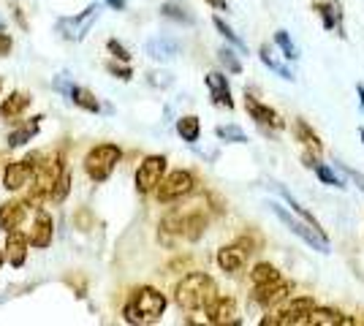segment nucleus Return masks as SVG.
<instances>
[{
    "mask_svg": "<svg viewBox=\"0 0 364 326\" xmlns=\"http://www.w3.org/2000/svg\"><path fill=\"white\" fill-rule=\"evenodd\" d=\"M166 313V296L152 286H141L128 296V302L122 305V318L128 324H155L161 315Z\"/></svg>",
    "mask_w": 364,
    "mask_h": 326,
    "instance_id": "obj_1",
    "label": "nucleus"
},
{
    "mask_svg": "<svg viewBox=\"0 0 364 326\" xmlns=\"http://www.w3.org/2000/svg\"><path fill=\"white\" fill-rule=\"evenodd\" d=\"M218 296V286L207 272H191L180 280L174 299L182 310H201Z\"/></svg>",
    "mask_w": 364,
    "mask_h": 326,
    "instance_id": "obj_2",
    "label": "nucleus"
},
{
    "mask_svg": "<svg viewBox=\"0 0 364 326\" xmlns=\"http://www.w3.org/2000/svg\"><path fill=\"white\" fill-rule=\"evenodd\" d=\"M63 171H65V166H63V156H55V158H49V161H44V163H38V169H36V174H33L31 190H28V199H25V202L38 204V202H44V199H49Z\"/></svg>",
    "mask_w": 364,
    "mask_h": 326,
    "instance_id": "obj_3",
    "label": "nucleus"
},
{
    "mask_svg": "<svg viewBox=\"0 0 364 326\" xmlns=\"http://www.w3.org/2000/svg\"><path fill=\"white\" fill-rule=\"evenodd\" d=\"M120 158L122 153L117 144H98L85 158V171H87V177H90L92 183H107L109 177H112V171L117 169Z\"/></svg>",
    "mask_w": 364,
    "mask_h": 326,
    "instance_id": "obj_4",
    "label": "nucleus"
},
{
    "mask_svg": "<svg viewBox=\"0 0 364 326\" xmlns=\"http://www.w3.org/2000/svg\"><path fill=\"white\" fill-rule=\"evenodd\" d=\"M269 210H272L274 215H277V220L283 223V226H289V232H294L299 239H304L307 245L313 250H318V253H332V245H329V239H326V234H321L318 229H313L307 220H296V217L291 215V212H286L280 204L269 202L267 204Z\"/></svg>",
    "mask_w": 364,
    "mask_h": 326,
    "instance_id": "obj_5",
    "label": "nucleus"
},
{
    "mask_svg": "<svg viewBox=\"0 0 364 326\" xmlns=\"http://www.w3.org/2000/svg\"><path fill=\"white\" fill-rule=\"evenodd\" d=\"M204 229H207V215H201V212H185V215L171 212L161 220V234H180L191 242H196L204 234Z\"/></svg>",
    "mask_w": 364,
    "mask_h": 326,
    "instance_id": "obj_6",
    "label": "nucleus"
},
{
    "mask_svg": "<svg viewBox=\"0 0 364 326\" xmlns=\"http://www.w3.org/2000/svg\"><path fill=\"white\" fill-rule=\"evenodd\" d=\"M193 188H196V177L191 171L177 169L161 180V185L155 188V196H158L161 204H168L182 199V196H188V193H193Z\"/></svg>",
    "mask_w": 364,
    "mask_h": 326,
    "instance_id": "obj_7",
    "label": "nucleus"
},
{
    "mask_svg": "<svg viewBox=\"0 0 364 326\" xmlns=\"http://www.w3.org/2000/svg\"><path fill=\"white\" fill-rule=\"evenodd\" d=\"M101 16V6H87L82 14L76 16H63V19H58V33H60L65 41H82L87 33H90L92 22Z\"/></svg>",
    "mask_w": 364,
    "mask_h": 326,
    "instance_id": "obj_8",
    "label": "nucleus"
},
{
    "mask_svg": "<svg viewBox=\"0 0 364 326\" xmlns=\"http://www.w3.org/2000/svg\"><path fill=\"white\" fill-rule=\"evenodd\" d=\"M250 253H253V242L247 237H242V239H237L231 245H223V248L218 250V266L223 272H228V275H234V272H240L247 264Z\"/></svg>",
    "mask_w": 364,
    "mask_h": 326,
    "instance_id": "obj_9",
    "label": "nucleus"
},
{
    "mask_svg": "<svg viewBox=\"0 0 364 326\" xmlns=\"http://www.w3.org/2000/svg\"><path fill=\"white\" fill-rule=\"evenodd\" d=\"M166 174V158L164 156H147L136 169V190L139 193H152L161 185Z\"/></svg>",
    "mask_w": 364,
    "mask_h": 326,
    "instance_id": "obj_10",
    "label": "nucleus"
},
{
    "mask_svg": "<svg viewBox=\"0 0 364 326\" xmlns=\"http://www.w3.org/2000/svg\"><path fill=\"white\" fill-rule=\"evenodd\" d=\"M38 156H28L22 158V161H16V163H9L6 171H3V188L6 190H19V188H25L28 183L33 180V174L38 169Z\"/></svg>",
    "mask_w": 364,
    "mask_h": 326,
    "instance_id": "obj_11",
    "label": "nucleus"
},
{
    "mask_svg": "<svg viewBox=\"0 0 364 326\" xmlns=\"http://www.w3.org/2000/svg\"><path fill=\"white\" fill-rule=\"evenodd\" d=\"M253 302L261 308H272L280 305L291 296V283H283V278L274 280V283H264V286H253Z\"/></svg>",
    "mask_w": 364,
    "mask_h": 326,
    "instance_id": "obj_12",
    "label": "nucleus"
},
{
    "mask_svg": "<svg viewBox=\"0 0 364 326\" xmlns=\"http://www.w3.org/2000/svg\"><path fill=\"white\" fill-rule=\"evenodd\" d=\"M210 324H240L237 318V299L234 296H215L213 302L204 308Z\"/></svg>",
    "mask_w": 364,
    "mask_h": 326,
    "instance_id": "obj_13",
    "label": "nucleus"
},
{
    "mask_svg": "<svg viewBox=\"0 0 364 326\" xmlns=\"http://www.w3.org/2000/svg\"><path fill=\"white\" fill-rule=\"evenodd\" d=\"M245 109H247V114H250L258 125H264V128H274V131H283V128H286L283 117H280L272 107H267V104L256 101L253 95H247V98H245Z\"/></svg>",
    "mask_w": 364,
    "mask_h": 326,
    "instance_id": "obj_14",
    "label": "nucleus"
},
{
    "mask_svg": "<svg viewBox=\"0 0 364 326\" xmlns=\"http://www.w3.org/2000/svg\"><path fill=\"white\" fill-rule=\"evenodd\" d=\"M204 85L210 87V98H213L215 107L234 109V98H231V87H228V79L220 71H210L204 77Z\"/></svg>",
    "mask_w": 364,
    "mask_h": 326,
    "instance_id": "obj_15",
    "label": "nucleus"
},
{
    "mask_svg": "<svg viewBox=\"0 0 364 326\" xmlns=\"http://www.w3.org/2000/svg\"><path fill=\"white\" fill-rule=\"evenodd\" d=\"M55 90H60L65 93L71 101H74V107L85 109V112H101V104H98V98L87 90V87H79V85H65L63 79L55 82Z\"/></svg>",
    "mask_w": 364,
    "mask_h": 326,
    "instance_id": "obj_16",
    "label": "nucleus"
},
{
    "mask_svg": "<svg viewBox=\"0 0 364 326\" xmlns=\"http://www.w3.org/2000/svg\"><path fill=\"white\" fill-rule=\"evenodd\" d=\"M52 237H55V220H52V215L46 210H38L31 232V245L33 248H49L52 245Z\"/></svg>",
    "mask_w": 364,
    "mask_h": 326,
    "instance_id": "obj_17",
    "label": "nucleus"
},
{
    "mask_svg": "<svg viewBox=\"0 0 364 326\" xmlns=\"http://www.w3.org/2000/svg\"><path fill=\"white\" fill-rule=\"evenodd\" d=\"M28 202H6L3 207H0V232H14V229H19V223L25 220V215H28V207H25Z\"/></svg>",
    "mask_w": 364,
    "mask_h": 326,
    "instance_id": "obj_18",
    "label": "nucleus"
},
{
    "mask_svg": "<svg viewBox=\"0 0 364 326\" xmlns=\"http://www.w3.org/2000/svg\"><path fill=\"white\" fill-rule=\"evenodd\" d=\"M144 52L150 55L152 60H171L180 55V44L174 38H166V36H158V38H150L144 44Z\"/></svg>",
    "mask_w": 364,
    "mask_h": 326,
    "instance_id": "obj_19",
    "label": "nucleus"
},
{
    "mask_svg": "<svg viewBox=\"0 0 364 326\" xmlns=\"http://www.w3.org/2000/svg\"><path fill=\"white\" fill-rule=\"evenodd\" d=\"M6 259L11 261V266H22L28 259V237L16 229L9 232V239H6Z\"/></svg>",
    "mask_w": 364,
    "mask_h": 326,
    "instance_id": "obj_20",
    "label": "nucleus"
},
{
    "mask_svg": "<svg viewBox=\"0 0 364 326\" xmlns=\"http://www.w3.org/2000/svg\"><path fill=\"white\" fill-rule=\"evenodd\" d=\"M316 9V14L321 16V22H323V31H334V28H340V36H346L343 33V9H340V3H316L313 6Z\"/></svg>",
    "mask_w": 364,
    "mask_h": 326,
    "instance_id": "obj_21",
    "label": "nucleus"
},
{
    "mask_svg": "<svg viewBox=\"0 0 364 326\" xmlns=\"http://www.w3.org/2000/svg\"><path fill=\"white\" fill-rule=\"evenodd\" d=\"M31 101L33 98L28 93H11L9 98H3V104H0V123L19 117L25 109L31 107Z\"/></svg>",
    "mask_w": 364,
    "mask_h": 326,
    "instance_id": "obj_22",
    "label": "nucleus"
},
{
    "mask_svg": "<svg viewBox=\"0 0 364 326\" xmlns=\"http://www.w3.org/2000/svg\"><path fill=\"white\" fill-rule=\"evenodd\" d=\"M294 136H296V141H302L304 150H310V153L321 156V150H323V141H321L318 134L310 128V123H304V120H296V123H294Z\"/></svg>",
    "mask_w": 364,
    "mask_h": 326,
    "instance_id": "obj_23",
    "label": "nucleus"
},
{
    "mask_svg": "<svg viewBox=\"0 0 364 326\" xmlns=\"http://www.w3.org/2000/svg\"><path fill=\"white\" fill-rule=\"evenodd\" d=\"M38 125H41V117H33L31 123H25L22 128H16V131H11L9 134V147H22V144H28V141L38 134Z\"/></svg>",
    "mask_w": 364,
    "mask_h": 326,
    "instance_id": "obj_24",
    "label": "nucleus"
},
{
    "mask_svg": "<svg viewBox=\"0 0 364 326\" xmlns=\"http://www.w3.org/2000/svg\"><path fill=\"white\" fill-rule=\"evenodd\" d=\"M177 134L182 136V141L196 144L198 136H201V123H198V117H193V114L180 117V120H177Z\"/></svg>",
    "mask_w": 364,
    "mask_h": 326,
    "instance_id": "obj_25",
    "label": "nucleus"
},
{
    "mask_svg": "<svg viewBox=\"0 0 364 326\" xmlns=\"http://www.w3.org/2000/svg\"><path fill=\"white\" fill-rule=\"evenodd\" d=\"M277 190H280V196L286 199V204H289V207H291V212H294V215H299V217H302V220H307V223H310L313 229H318V232L323 234V229H321V223H318V217L313 215V212H310L307 207H302V204L296 202V199H294V196H291V193H289V190H286V188H283V185H277Z\"/></svg>",
    "mask_w": 364,
    "mask_h": 326,
    "instance_id": "obj_26",
    "label": "nucleus"
},
{
    "mask_svg": "<svg viewBox=\"0 0 364 326\" xmlns=\"http://www.w3.org/2000/svg\"><path fill=\"white\" fill-rule=\"evenodd\" d=\"M161 14L166 16V19L182 22V25H196V16L191 14V9L182 6V3H164V6H161Z\"/></svg>",
    "mask_w": 364,
    "mask_h": 326,
    "instance_id": "obj_27",
    "label": "nucleus"
},
{
    "mask_svg": "<svg viewBox=\"0 0 364 326\" xmlns=\"http://www.w3.org/2000/svg\"><path fill=\"white\" fill-rule=\"evenodd\" d=\"M258 58H261V63H264L269 71H274L277 77H283L286 82H294V74H291V68H286V65H283L280 60H274L272 52H269V47H267V44L258 49Z\"/></svg>",
    "mask_w": 364,
    "mask_h": 326,
    "instance_id": "obj_28",
    "label": "nucleus"
},
{
    "mask_svg": "<svg viewBox=\"0 0 364 326\" xmlns=\"http://www.w3.org/2000/svg\"><path fill=\"white\" fill-rule=\"evenodd\" d=\"M250 280H253V286H264V283L280 280V272H277L272 264H256L253 272H250Z\"/></svg>",
    "mask_w": 364,
    "mask_h": 326,
    "instance_id": "obj_29",
    "label": "nucleus"
},
{
    "mask_svg": "<svg viewBox=\"0 0 364 326\" xmlns=\"http://www.w3.org/2000/svg\"><path fill=\"white\" fill-rule=\"evenodd\" d=\"M213 25H215V31L220 33V36L226 38V41H228V44H231V47H234V49H240V52H247V47H245V41H242V38H240L237 33L231 31V25H226V22H223L220 16H215V19H213Z\"/></svg>",
    "mask_w": 364,
    "mask_h": 326,
    "instance_id": "obj_30",
    "label": "nucleus"
},
{
    "mask_svg": "<svg viewBox=\"0 0 364 326\" xmlns=\"http://www.w3.org/2000/svg\"><path fill=\"white\" fill-rule=\"evenodd\" d=\"M218 139L223 141H234V144H247V134H245L240 125H218L215 128Z\"/></svg>",
    "mask_w": 364,
    "mask_h": 326,
    "instance_id": "obj_31",
    "label": "nucleus"
},
{
    "mask_svg": "<svg viewBox=\"0 0 364 326\" xmlns=\"http://www.w3.org/2000/svg\"><path fill=\"white\" fill-rule=\"evenodd\" d=\"M274 47L283 52V58H286V60H296V58H299V49L294 47V41H291L289 31H277V33H274Z\"/></svg>",
    "mask_w": 364,
    "mask_h": 326,
    "instance_id": "obj_32",
    "label": "nucleus"
},
{
    "mask_svg": "<svg viewBox=\"0 0 364 326\" xmlns=\"http://www.w3.org/2000/svg\"><path fill=\"white\" fill-rule=\"evenodd\" d=\"M218 60L226 65V71H231V74H242V63H240V58H237V52L231 47H220L218 49Z\"/></svg>",
    "mask_w": 364,
    "mask_h": 326,
    "instance_id": "obj_33",
    "label": "nucleus"
},
{
    "mask_svg": "<svg viewBox=\"0 0 364 326\" xmlns=\"http://www.w3.org/2000/svg\"><path fill=\"white\" fill-rule=\"evenodd\" d=\"M313 171H316V177H318L323 185H329V188H346V180H343V177H337V174L332 171V166H326V163H318V166H316Z\"/></svg>",
    "mask_w": 364,
    "mask_h": 326,
    "instance_id": "obj_34",
    "label": "nucleus"
},
{
    "mask_svg": "<svg viewBox=\"0 0 364 326\" xmlns=\"http://www.w3.org/2000/svg\"><path fill=\"white\" fill-rule=\"evenodd\" d=\"M68 190H71V174L68 171H63L60 180H58V185H55V190H52V196H49V202L60 204L65 196H68Z\"/></svg>",
    "mask_w": 364,
    "mask_h": 326,
    "instance_id": "obj_35",
    "label": "nucleus"
},
{
    "mask_svg": "<svg viewBox=\"0 0 364 326\" xmlns=\"http://www.w3.org/2000/svg\"><path fill=\"white\" fill-rule=\"evenodd\" d=\"M107 71L112 74V77H117L122 79V82H131L134 79V71H131V65H122V60H109L107 63Z\"/></svg>",
    "mask_w": 364,
    "mask_h": 326,
    "instance_id": "obj_36",
    "label": "nucleus"
},
{
    "mask_svg": "<svg viewBox=\"0 0 364 326\" xmlns=\"http://www.w3.org/2000/svg\"><path fill=\"white\" fill-rule=\"evenodd\" d=\"M107 49L112 52V55H114V58H117V60L131 63V55H128V49L122 47V44L117 41V38H109V41H107Z\"/></svg>",
    "mask_w": 364,
    "mask_h": 326,
    "instance_id": "obj_37",
    "label": "nucleus"
},
{
    "mask_svg": "<svg viewBox=\"0 0 364 326\" xmlns=\"http://www.w3.org/2000/svg\"><path fill=\"white\" fill-rule=\"evenodd\" d=\"M337 166H340V169L346 171V174H348L350 180L356 183V188H359V190H362V193H364V174H359V171H356V169H350V166H346V163H337Z\"/></svg>",
    "mask_w": 364,
    "mask_h": 326,
    "instance_id": "obj_38",
    "label": "nucleus"
},
{
    "mask_svg": "<svg viewBox=\"0 0 364 326\" xmlns=\"http://www.w3.org/2000/svg\"><path fill=\"white\" fill-rule=\"evenodd\" d=\"M76 223L82 226V232H90L92 229V223H90V212L87 210H82V212H76V217H74Z\"/></svg>",
    "mask_w": 364,
    "mask_h": 326,
    "instance_id": "obj_39",
    "label": "nucleus"
},
{
    "mask_svg": "<svg viewBox=\"0 0 364 326\" xmlns=\"http://www.w3.org/2000/svg\"><path fill=\"white\" fill-rule=\"evenodd\" d=\"M11 49H14V41H11V36L0 33V58H6V55H9Z\"/></svg>",
    "mask_w": 364,
    "mask_h": 326,
    "instance_id": "obj_40",
    "label": "nucleus"
},
{
    "mask_svg": "<svg viewBox=\"0 0 364 326\" xmlns=\"http://www.w3.org/2000/svg\"><path fill=\"white\" fill-rule=\"evenodd\" d=\"M204 3H210V6H213V9H218V11H228L226 0H204Z\"/></svg>",
    "mask_w": 364,
    "mask_h": 326,
    "instance_id": "obj_41",
    "label": "nucleus"
},
{
    "mask_svg": "<svg viewBox=\"0 0 364 326\" xmlns=\"http://www.w3.org/2000/svg\"><path fill=\"white\" fill-rule=\"evenodd\" d=\"M125 3H128V0H107V6H112L114 11H122V9H125Z\"/></svg>",
    "mask_w": 364,
    "mask_h": 326,
    "instance_id": "obj_42",
    "label": "nucleus"
},
{
    "mask_svg": "<svg viewBox=\"0 0 364 326\" xmlns=\"http://www.w3.org/2000/svg\"><path fill=\"white\" fill-rule=\"evenodd\" d=\"M356 93H359V104L364 109V85H356Z\"/></svg>",
    "mask_w": 364,
    "mask_h": 326,
    "instance_id": "obj_43",
    "label": "nucleus"
},
{
    "mask_svg": "<svg viewBox=\"0 0 364 326\" xmlns=\"http://www.w3.org/2000/svg\"><path fill=\"white\" fill-rule=\"evenodd\" d=\"M3 259H6V253H3V250H0V266H3Z\"/></svg>",
    "mask_w": 364,
    "mask_h": 326,
    "instance_id": "obj_44",
    "label": "nucleus"
},
{
    "mask_svg": "<svg viewBox=\"0 0 364 326\" xmlns=\"http://www.w3.org/2000/svg\"><path fill=\"white\" fill-rule=\"evenodd\" d=\"M362 139H364V128H362Z\"/></svg>",
    "mask_w": 364,
    "mask_h": 326,
    "instance_id": "obj_45",
    "label": "nucleus"
}]
</instances>
